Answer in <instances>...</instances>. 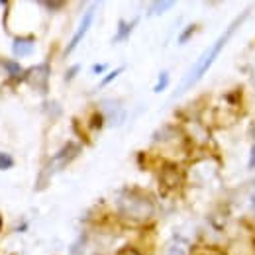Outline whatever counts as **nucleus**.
<instances>
[{"label":"nucleus","instance_id":"nucleus-1","mask_svg":"<svg viewBox=\"0 0 255 255\" xmlns=\"http://www.w3.org/2000/svg\"><path fill=\"white\" fill-rule=\"evenodd\" d=\"M248 16H250V10H244V12H242V14H240V16H238V18H236V20H234L226 30H224L222 35H220V37H218V39H216V41H214V43H212V45H210V47H208V49L198 57V61L192 65L191 71H189V73L185 75V79L181 81L179 89L175 91V96L183 95L185 91H189L191 87H194V85H196V83H198V81L208 73V69H210V67L214 65V61L220 57L222 49L228 45V41L232 39V35L238 32V28L244 24V20H246Z\"/></svg>","mask_w":255,"mask_h":255},{"label":"nucleus","instance_id":"nucleus-2","mask_svg":"<svg viewBox=\"0 0 255 255\" xmlns=\"http://www.w3.org/2000/svg\"><path fill=\"white\" fill-rule=\"evenodd\" d=\"M118 208L124 216L135 218V220H145L153 214V204L149 198L135 196V194H126L118 198Z\"/></svg>","mask_w":255,"mask_h":255},{"label":"nucleus","instance_id":"nucleus-3","mask_svg":"<svg viewBox=\"0 0 255 255\" xmlns=\"http://www.w3.org/2000/svg\"><path fill=\"white\" fill-rule=\"evenodd\" d=\"M93 20H95V6H93V8H89V10L85 12V16L81 18V24H79L77 32L73 33V37H71L69 45L65 47V55H69L71 51H75V47L83 41V37L87 35V32H89V30H91V26H93Z\"/></svg>","mask_w":255,"mask_h":255},{"label":"nucleus","instance_id":"nucleus-4","mask_svg":"<svg viewBox=\"0 0 255 255\" xmlns=\"http://www.w3.org/2000/svg\"><path fill=\"white\" fill-rule=\"evenodd\" d=\"M24 79L32 85L33 89H39L41 93H47V83H49V63H41L32 67Z\"/></svg>","mask_w":255,"mask_h":255},{"label":"nucleus","instance_id":"nucleus-5","mask_svg":"<svg viewBox=\"0 0 255 255\" xmlns=\"http://www.w3.org/2000/svg\"><path fill=\"white\" fill-rule=\"evenodd\" d=\"M33 47H35L33 37H16L14 43H12V51H14L16 57H28V55H32Z\"/></svg>","mask_w":255,"mask_h":255},{"label":"nucleus","instance_id":"nucleus-6","mask_svg":"<svg viewBox=\"0 0 255 255\" xmlns=\"http://www.w3.org/2000/svg\"><path fill=\"white\" fill-rule=\"evenodd\" d=\"M79 151H81V145H79V143H73V141H71V143H67L63 149H61V151H59V153H57V155H55V157L51 159V165H53V163L65 165V163H69V161L75 159V157L79 155Z\"/></svg>","mask_w":255,"mask_h":255},{"label":"nucleus","instance_id":"nucleus-7","mask_svg":"<svg viewBox=\"0 0 255 255\" xmlns=\"http://www.w3.org/2000/svg\"><path fill=\"white\" fill-rule=\"evenodd\" d=\"M135 24H137V20H131V22H126V20H120L118 22V32L114 35V43H120V41H126L128 37H129V33L133 32V28H135Z\"/></svg>","mask_w":255,"mask_h":255},{"label":"nucleus","instance_id":"nucleus-8","mask_svg":"<svg viewBox=\"0 0 255 255\" xmlns=\"http://www.w3.org/2000/svg\"><path fill=\"white\" fill-rule=\"evenodd\" d=\"M0 63L4 65L6 73H8L12 79H24V69H22L20 63H16V61H12V59H2Z\"/></svg>","mask_w":255,"mask_h":255},{"label":"nucleus","instance_id":"nucleus-9","mask_svg":"<svg viewBox=\"0 0 255 255\" xmlns=\"http://www.w3.org/2000/svg\"><path fill=\"white\" fill-rule=\"evenodd\" d=\"M173 0H161V2H151L149 4V10H147V16H159L163 12H167L169 8H173Z\"/></svg>","mask_w":255,"mask_h":255},{"label":"nucleus","instance_id":"nucleus-10","mask_svg":"<svg viewBox=\"0 0 255 255\" xmlns=\"http://www.w3.org/2000/svg\"><path fill=\"white\" fill-rule=\"evenodd\" d=\"M124 69H126V67H118V69H114V71H110V73H108V75H106V77H104V79L100 81V85H98V89H102V87H106V85H110V83H112V81H114L116 77H120V75L124 73Z\"/></svg>","mask_w":255,"mask_h":255},{"label":"nucleus","instance_id":"nucleus-11","mask_svg":"<svg viewBox=\"0 0 255 255\" xmlns=\"http://www.w3.org/2000/svg\"><path fill=\"white\" fill-rule=\"evenodd\" d=\"M169 87V73L167 71H161L159 73V79H157V85H155V93H163L165 89Z\"/></svg>","mask_w":255,"mask_h":255},{"label":"nucleus","instance_id":"nucleus-12","mask_svg":"<svg viewBox=\"0 0 255 255\" xmlns=\"http://www.w3.org/2000/svg\"><path fill=\"white\" fill-rule=\"evenodd\" d=\"M12 167H14V157L4 153V151H0V171H8Z\"/></svg>","mask_w":255,"mask_h":255},{"label":"nucleus","instance_id":"nucleus-13","mask_svg":"<svg viewBox=\"0 0 255 255\" xmlns=\"http://www.w3.org/2000/svg\"><path fill=\"white\" fill-rule=\"evenodd\" d=\"M194 32H196V24H189V26H187V30H183L181 35H179V43H187Z\"/></svg>","mask_w":255,"mask_h":255},{"label":"nucleus","instance_id":"nucleus-14","mask_svg":"<svg viewBox=\"0 0 255 255\" xmlns=\"http://www.w3.org/2000/svg\"><path fill=\"white\" fill-rule=\"evenodd\" d=\"M39 6H43V8H49L51 12H55V10L63 8L65 2H47V0H43V2H39Z\"/></svg>","mask_w":255,"mask_h":255},{"label":"nucleus","instance_id":"nucleus-15","mask_svg":"<svg viewBox=\"0 0 255 255\" xmlns=\"http://www.w3.org/2000/svg\"><path fill=\"white\" fill-rule=\"evenodd\" d=\"M167 255H187V252H185L181 246L173 244V246H169V250H167Z\"/></svg>","mask_w":255,"mask_h":255},{"label":"nucleus","instance_id":"nucleus-16","mask_svg":"<svg viewBox=\"0 0 255 255\" xmlns=\"http://www.w3.org/2000/svg\"><path fill=\"white\" fill-rule=\"evenodd\" d=\"M116 255H141L135 248H131V246H126V248H122V250H118V254Z\"/></svg>","mask_w":255,"mask_h":255},{"label":"nucleus","instance_id":"nucleus-17","mask_svg":"<svg viewBox=\"0 0 255 255\" xmlns=\"http://www.w3.org/2000/svg\"><path fill=\"white\" fill-rule=\"evenodd\" d=\"M79 69H81L79 65H73V67H71V69L67 71V75H65V81H71V79H73V77H75V75L79 73Z\"/></svg>","mask_w":255,"mask_h":255},{"label":"nucleus","instance_id":"nucleus-18","mask_svg":"<svg viewBox=\"0 0 255 255\" xmlns=\"http://www.w3.org/2000/svg\"><path fill=\"white\" fill-rule=\"evenodd\" d=\"M106 69H108V65H106V63H96V65H93V73H96V75L104 73Z\"/></svg>","mask_w":255,"mask_h":255},{"label":"nucleus","instance_id":"nucleus-19","mask_svg":"<svg viewBox=\"0 0 255 255\" xmlns=\"http://www.w3.org/2000/svg\"><path fill=\"white\" fill-rule=\"evenodd\" d=\"M252 169H255V145L252 147V151H250V163H248Z\"/></svg>","mask_w":255,"mask_h":255}]
</instances>
